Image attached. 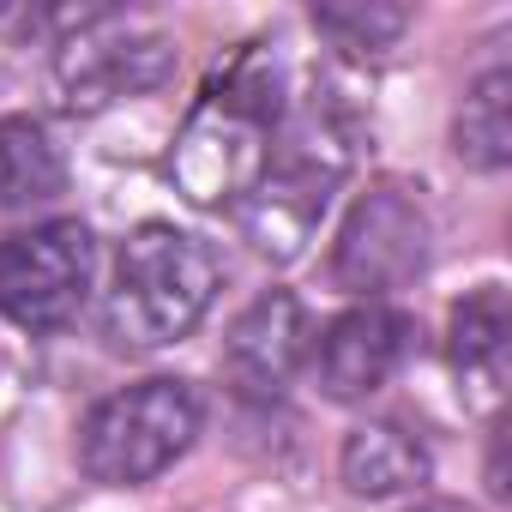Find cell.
Returning a JSON list of instances; mask_svg holds the SVG:
<instances>
[{"label": "cell", "mask_w": 512, "mask_h": 512, "mask_svg": "<svg viewBox=\"0 0 512 512\" xmlns=\"http://www.w3.org/2000/svg\"><path fill=\"white\" fill-rule=\"evenodd\" d=\"M428 253H434V223H428V205L416 199L410 181H368V193H356L344 229H338V247H332V284L374 302V296H392L404 284H416L428 272Z\"/></svg>", "instance_id": "5"}, {"label": "cell", "mask_w": 512, "mask_h": 512, "mask_svg": "<svg viewBox=\"0 0 512 512\" xmlns=\"http://www.w3.org/2000/svg\"><path fill=\"white\" fill-rule=\"evenodd\" d=\"M416 512H470V506H458V500H422Z\"/></svg>", "instance_id": "15"}, {"label": "cell", "mask_w": 512, "mask_h": 512, "mask_svg": "<svg viewBox=\"0 0 512 512\" xmlns=\"http://www.w3.org/2000/svg\"><path fill=\"white\" fill-rule=\"evenodd\" d=\"M338 470H344V488L362 494V500H392V494H410L428 482V446L404 428V422H362L350 428L344 452H338Z\"/></svg>", "instance_id": "11"}, {"label": "cell", "mask_w": 512, "mask_h": 512, "mask_svg": "<svg viewBox=\"0 0 512 512\" xmlns=\"http://www.w3.org/2000/svg\"><path fill=\"white\" fill-rule=\"evenodd\" d=\"M308 350H314L308 308L290 290H266L235 314V326L223 338V368L241 398H278L302 374Z\"/></svg>", "instance_id": "8"}, {"label": "cell", "mask_w": 512, "mask_h": 512, "mask_svg": "<svg viewBox=\"0 0 512 512\" xmlns=\"http://www.w3.org/2000/svg\"><path fill=\"white\" fill-rule=\"evenodd\" d=\"M506 350H512L506 290L500 284H482V290H470L452 308V326H446V356H452L458 392L476 410H494L500 404V392H506Z\"/></svg>", "instance_id": "10"}, {"label": "cell", "mask_w": 512, "mask_h": 512, "mask_svg": "<svg viewBox=\"0 0 512 512\" xmlns=\"http://www.w3.org/2000/svg\"><path fill=\"white\" fill-rule=\"evenodd\" d=\"M97 272V241L79 217H55L0 241V314L19 332H61L79 320Z\"/></svg>", "instance_id": "6"}, {"label": "cell", "mask_w": 512, "mask_h": 512, "mask_svg": "<svg viewBox=\"0 0 512 512\" xmlns=\"http://www.w3.org/2000/svg\"><path fill=\"white\" fill-rule=\"evenodd\" d=\"M205 428V404L187 380H139L103 398L79 428V464L103 488H145L157 482Z\"/></svg>", "instance_id": "4"}, {"label": "cell", "mask_w": 512, "mask_h": 512, "mask_svg": "<svg viewBox=\"0 0 512 512\" xmlns=\"http://www.w3.org/2000/svg\"><path fill=\"white\" fill-rule=\"evenodd\" d=\"M344 175H350V133L338 127V115L320 109V97L302 115H284L260 175L235 199V223L253 241V253L272 266L302 260Z\"/></svg>", "instance_id": "1"}, {"label": "cell", "mask_w": 512, "mask_h": 512, "mask_svg": "<svg viewBox=\"0 0 512 512\" xmlns=\"http://www.w3.org/2000/svg\"><path fill=\"white\" fill-rule=\"evenodd\" d=\"M452 145L470 169L482 175H500L512 163V73L506 67H488L464 103H458V121H452Z\"/></svg>", "instance_id": "13"}, {"label": "cell", "mask_w": 512, "mask_h": 512, "mask_svg": "<svg viewBox=\"0 0 512 512\" xmlns=\"http://www.w3.org/2000/svg\"><path fill=\"white\" fill-rule=\"evenodd\" d=\"M410 356V320L398 308L362 302L350 314H338L320 338H314V374L326 386V398L356 404L374 398Z\"/></svg>", "instance_id": "9"}, {"label": "cell", "mask_w": 512, "mask_h": 512, "mask_svg": "<svg viewBox=\"0 0 512 512\" xmlns=\"http://www.w3.org/2000/svg\"><path fill=\"white\" fill-rule=\"evenodd\" d=\"M217 290H223V266L199 235L175 223H139L121 241L115 284L103 302V332L115 350H169L211 314Z\"/></svg>", "instance_id": "2"}, {"label": "cell", "mask_w": 512, "mask_h": 512, "mask_svg": "<svg viewBox=\"0 0 512 512\" xmlns=\"http://www.w3.org/2000/svg\"><path fill=\"white\" fill-rule=\"evenodd\" d=\"M169 73H175V43L157 31H133L115 13H97L91 25H79L55 55V85L73 115H97L109 103L145 97Z\"/></svg>", "instance_id": "7"}, {"label": "cell", "mask_w": 512, "mask_h": 512, "mask_svg": "<svg viewBox=\"0 0 512 512\" xmlns=\"http://www.w3.org/2000/svg\"><path fill=\"white\" fill-rule=\"evenodd\" d=\"M314 31L344 49V55H386L404 31H410V13L404 7H380V0H350V7H314Z\"/></svg>", "instance_id": "14"}, {"label": "cell", "mask_w": 512, "mask_h": 512, "mask_svg": "<svg viewBox=\"0 0 512 512\" xmlns=\"http://www.w3.org/2000/svg\"><path fill=\"white\" fill-rule=\"evenodd\" d=\"M67 193V157L43 121L7 115L0 121V211H31Z\"/></svg>", "instance_id": "12"}, {"label": "cell", "mask_w": 512, "mask_h": 512, "mask_svg": "<svg viewBox=\"0 0 512 512\" xmlns=\"http://www.w3.org/2000/svg\"><path fill=\"white\" fill-rule=\"evenodd\" d=\"M284 85L266 61H241L223 91H211L187 133L175 139V157H169V175L175 187L193 199V205H235L253 175H260L266 151H272V133L284 121Z\"/></svg>", "instance_id": "3"}]
</instances>
